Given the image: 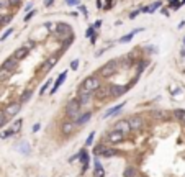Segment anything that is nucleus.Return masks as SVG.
<instances>
[{
    "label": "nucleus",
    "mask_w": 185,
    "mask_h": 177,
    "mask_svg": "<svg viewBox=\"0 0 185 177\" xmlns=\"http://www.w3.org/2000/svg\"><path fill=\"white\" fill-rule=\"evenodd\" d=\"M100 87V80H98V77H87L85 80L82 82V85H80V92H92L94 94L97 89Z\"/></svg>",
    "instance_id": "nucleus-1"
},
{
    "label": "nucleus",
    "mask_w": 185,
    "mask_h": 177,
    "mask_svg": "<svg viewBox=\"0 0 185 177\" xmlns=\"http://www.w3.org/2000/svg\"><path fill=\"white\" fill-rule=\"evenodd\" d=\"M118 71V61L116 59H113V61H108L105 66L100 69V72H102V75H105V77H110V75H113Z\"/></svg>",
    "instance_id": "nucleus-2"
},
{
    "label": "nucleus",
    "mask_w": 185,
    "mask_h": 177,
    "mask_svg": "<svg viewBox=\"0 0 185 177\" xmlns=\"http://www.w3.org/2000/svg\"><path fill=\"white\" fill-rule=\"evenodd\" d=\"M80 107H82V105H80V102H79L77 99H74V100H70L69 103H67V115L69 116H72V118H74V116H77L79 113H80Z\"/></svg>",
    "instance_id": "nucleus-3"
},
{
    "label": "nucleus",
    "mask_w": 185,
    "mask_h": 177,
    "mask_svg": "<svg viewBox=\"0 0 185 177\" xmlns=\"http://www.w3.org/2000/svg\"><path fill=\"white\" fill-rule=\"evenodd\" d=\"M108 141H110L111 144H116V143H121V141L125 140V135L121 131H118V130H113V131L108 133Z\"/></svg>",
    "instance_id": "nucleus-4"
},
{
    "label": "nucleus",
    "mask_w": 185,
    "mask_h": 177,
    "mask_svg": "<svg viewBox=\"0 0 185 177\" xmlns=\"http://www.w3.org/2000/svg\"><path fill=\"white\" fill-rule=\"evenodd\" d=\"M128 125H129V128H131V131H138V130H141L144 125L143 118H139V116H133V118L128 120Z\"/></svg>",
    "instance_id": "nucleus-5"
},
{
    "label": "nucleus",
    "mask_w": 185,
    "mask_h": 177,
    "mask_svg": "<svg viewBox=\"0 0 185 177\" xmlns=\"http://www.w3.org/2000/svg\"><path fill=\"white\" fill-rule=\"evenodd\" d=\"M128 90V87L125 85H110V95L111 97H120Z\"/></svg>",
    "instance_id": "nucleus-6"
},
{
    "label": "nucleus",
    "mask_w": 185,
    "mask_h": 177,
    "mask_svg": "<svg viewBox=\"0 0 185 177\" xmlns=\"http://www.w3.org/2000/svg\"><path fill=\"white\" fill-rule=\"evenodd\" d=\"M94 94H95V97H97L98 100H103L108 94H110V85H108V87L107 85H100L98 89L94 92Z\"/></svg>",
    "instance_id": "nucleus-7"
},
{
    "label": "nucleus",
    "mask_w": 185,
    "mask_h": 177,
    "mask_svg": "<svg viewBox=\"0 0 185 177\" xmlns=\"http://www.w3.org/2000/svg\"><path fill=\"white\" fill-rule=\"evenodd\" d=\"M75 126H77V125H75L74 121H64V123L61 125V133L62 135H70V133L75 130Z\"/></svg>",
    "instance_id": "nucleus-8"
},
{
    "label": "nucleus",
    "mask_w": 185,
    "mask_h": 177,
    "mask_svg": "<svg viewBox=\"0 0 185 177\" xmlns=\"http://www.w3.org/2000/svg\"><path fill=\"white\" fill-rule=\"evenodd\" d=\"M28 51H30V48H28V46H21V48H18V49L15 51L13 58L17 59V61H21V59H25L26 56H28Z\"/></svg>",
    "instance_id": "nucleus-9"
},
{
    "label": "nucleus",
    "mask_w": 185,
    "mask_h": 177,
    "mask_svg": "<svg viewBox=\"0 0 185 177\" xmlns=\"http://www.w3.org/2000/svg\"><path fill=\"white\" fill-rule=\"evenodd\" d=\"M4 111H5V115L7 116H15L18 111H20V103H10Z\"/></svg>",
    "instance_id": "nucleus-10"
},
{
    "label": "nucleus",
    "mask_w": 185,
    "mask_h": 177,
    "mask_svg": "<svg viewBox=\"0 0 185 177\" xmlns=\"http://www.w3.org/2000/svg\"><path fill=\"white\" fill-rule=\"evenodd\" d=\"M115 130L121 131L123 135H128V133L131 131V128H129V125H128V120H123V121H118V123L115 125Z\"/></svg>",
    "instance_id": "nucleus-11"
},
{
    "label": "nucleus",
    "mask_w": 185,
    "mask_h": 177,
    "mask_svg": "<svg viewBox=\"0 0 185 177\" xmlns=\"http://www.w3.org/2000/svg\"><path fill=\"white\" fill-rule=\"evenodd\" d=\"M90 116H92V113L90 111H87V113H82V115H79L77 116V120H75V125L77 126H84V125L90 120Z\"/></svg>",
    "instance_id": "nucleus-12"
},
{
    "label": "nucleus",
    "mask_w": 185,
    "mask_h": 177,
    "mask_svg": "<svg viewBox=\"0 0 185 177\" xmlns=\"http://www.w3.org/2000/svg\"><path fill=\"white\" fill-rule=\"evenodd\" d=\"M17 59L15 58H8L7 61H4V64H2V69H8V71H13L15 67H17Z\"/></svg>",
    "instance_id": "nucleus-13"
},
{
    "label": "nucleus",
    "mask_w": 185,
    "mask_h": 177,
    "mask_svg": "<svg viewBox=\"0 0 185 177\" xmlns=\"http://www.w3.org/2000/svg\"><path fill=\"white\" fill-rule=\"evenodd\" d=\"M80 97H79V102H80V105H85V103H89L92 100V92H80Z\"/></svg>",
    "instance_id": "nucleus-14"
},
{
    "label": "nucleus",
    "mask_w": 185,
    "mask_h": 177,
    "mask_svg": "<svg viewBox=\"0 0 185 177\" xmlns=\"http://www.w3.org/2000/svg\"><path fill=\"white\" fill-rule=\"evenodd\" d=\"M66 75H67V72H62V74L59 75V77H58V80H56V84H54V87H53V89H51V94H53V95H54V92H56V90H58V89H59V87L62 85V82H64V79H66Z\"/></svg>",
    "instance_id": "nucleus-15"
},
{
    "label": "nucleus",
    "mask_w": 185,
    "mask_h": 177,
    "mask_svg": "<svg viewBox=\"0 0 185 177\" xmlns=\"http://www.w3.org/2000/svg\"><path fill=\"white\" fill-rule=\"evenodd\" d=\"M139 31H143V28H136V30H133L131 33H128L126 36L120 38V43H128V41H131V39H133V36H134L136 33H139Z\"/></svg>",
    "instance_id": "nucleus-16"
},
{
    "label": "nucleus",
    "mask_w": 185,
    "mask_h": 177,
    "mask_svg": "<svg viewBox=\"0 0 185 177\" xmlns=\"http://www.w3.org/2000/svg\"><path fill=\"white\" fill-rule=\"evenodd\" d=\"M77 157H80V161H82V164H84V171H85L87 166H89V154H87V151H85V149H82V151L79 152Z\"/></svg>",
    "instance_id": "nucleus-17"
},
{
    "label": "nucleus",
    "mask_w": 185,
    "mask_h": 177,
    "mask_svg": "<svg viewBox=\"0 0 185 177\" xmlns=\"http://www.w3.org/2000/svg\"><path fill=\"white\" fill-rule=\"evenodd\" d=\"M123 107H125V103H120V105H115V107H111L110 110H108V111H107V113H105V115H103V116L107 118V116H111V115H115V113H118V111L121 110V108H123Z\"/></svg>",
    "instance_id": "nucleus-18"
},
{
    "label": "nucleus",
    "mask_w": 185,
    "mask_h": 177,
    "mask_svg": "<svg viewBox=\"0 0 185 177\" xmlns=\"http://www.w3.org/2000/svg\"><path fill=\"white\" fill-rule=\"evenodd\" d=\"M12 74H13V71L2 69V67H0V80H2V82H4V80H8V79L12 77Z\"/></svg>",
    "instance_id": "nucleus-19"
},
{
    "label": "nucleus",
    "mask_w": 185,
    "mask_h": 177,
    "mask_svg": "<svg viewBox=\"0 0 185 177\" xmlns=\"http://www.w3.org/2000/svg\"><path fill=\"white\" fill-rule=\"evenodd\" d=\"M94 166H95V172H94V174H95V177H103V176H105V171H103V167L100 166L98 161H95Z\"/></svg>",
    "instance_id": "nucleus-20"
},
{
    "label": "nucleus",
    "mask_w": 185,
    "mask_h": 177,
    "mask_svg": "<svg viewBox=\"0 0 185 177\" xmlns=\"http://www.w3.org/2000/svg\"><path fill=\"white\" fill-rule=\"evenodd\" d=\"M174 115H175V118H179L182 123L185 125V110H175L174 111Z\"/></svg>",
    "instance_id": "nucleus-21"
},
{
    "label": "nucleus",
    "mask_w": 185,
    "mask_h": 177,
    "mask_svg": "<svg viewBox=\"0 0 185 177\" xmlns=\"http://www.w3.org/2000/svg\"><path fill=\"white\" fill-rule=\"evenodd\" d=\"M102 156H105V157L116 156V151H115V149H108V148H105V149H103V152H102Z\"/></svg>",
    "instance_id": "nucleus-22"
},
{
    "label": "nucleus",
    "mask_w": 185,
    "mask_h": 177,
    "mask_svg": "<svg viewBox=\"0 0 185 177\" xmlns=\"http://www.w3.org/2000/svg\"><path fill=\"white\" fill-rule=\"evenodd\" d=\"M21 125H23V120H17V123H13V126H12L13 133L20 131V130H21Z\"/></svg>",
    "instance_id": "nucleus-23"
},
{
    "label": "nucleus",
    "mask_w": 185,
    "mask_h": 177,
    "mask_svg": "<svg viewBox=\"0 0 185 177\" xmlns=\"http://www.w3.org/2000/svg\"><path fill=\"white\" fill-rule=\"evenodd\" d=\"M125 177H136V169L128 167L126 171H125Z\"/></svg>",
    "instance_id": "nucleus-24"
},
{
    "label": "nucleus",
    "mask_w": 185,
    "mask_h": 177,
    "mask_svg": "<svg viewBox=\"0 0 185 177\" xmlns=\"http://www.w3.org/2000/svg\"><path fill=\"white\" fill-rule=\"evenodd\" d=\"M20 151L23 152V154L30 152V144H28V143H21V144H20Z\"/></svg>",
    "instance_id": "nucleus-25"
},
{
    "label": "nucleus",
    "mask_w": 185,
    "mask_h": 177,
    "mask_svg": "<svg viewBox=\"0 0 185 177\" xmlns=\"http://www.w3.org/2000/svg\"><path fill=\"white\" fill-rule=\"evenodd\" d=\"M12 135H13V130L10 128V130H7V131L2 133V135H0V138H2V140H7V138H10Z\"/></svg>",
    "instance_id": "nucleus-26"
},
{
    "label": "nucleus",
    "mask_w": 185,
    "mask_h": 177,
    "mask_svg": "<svg viewBox=\"0 0 185 177\" xmlns=\"http://www.w3.org/2000/svg\"><path fill=\"white\" fill-rule=\"evenodd\" d=\"M12 33H13V28H8V30H7V31H5L4 35H2V38H0V39H2V41H5V39H7V38H8Z\"/></svg>",
    "instance_id": "nucleus-27"
},
{
    "label": "nucleus",
    "mask_w": 185,
    "mask_h": 177,
    "mask_svg": "<svg viewBox=\"0 0 185 177\" xmlns=\"http://www.w3.org/2000/svg\"><path fill=\"white\" fill-rule=\"evenodd\" d=\"M5 118H7V115H5V111L4 110H0V128L5 125Z\"/></svg>",
    "instance_id": "nucleus-28"
},
{
    "label": "nucleus",
    "mask_w": 185,
    "mask_h": 177,
    "mask_svg": "<svg viewBox=\"0 0 185 177\" xmlns=\"http://www.w3.org/2000/svg\"><path fill=\"white\" fill-rule=\"evenodd\" d=\"M94 138H95V133L92 131L90 135H89V138H87V141H85V144H87V146H90V144L94 143Z\"/></svg>",
    "instance_id": "nucleus-29"
},
{
    "label": "nucleus",
    "mask_w": 185,
    "mask_h": 177,
    "mask_svg": "<svg viewBox=\"0 0 185 177\" xmlns=\"http://www.w3.org/2000/svg\"><path fill=\"white\" fill-rule=\"evenodd\" d=\"M51 82H53V80H48V82H44V85H43V87H41V90H39V94H41V95H43V94H44V92H46V90H48V87H49V85H51Z\"/></svg>",
    "instance_id": "nucleus-30"
},
{
    "label": "nucleus",
    "mask_w": 185,
    "mask_h": 177,
    "mask_svg": "<svg viewBox=\"0 0 185 177\" xmlns=\"http://www.w3.org/2000/svg\"><path fill=\"white\" fill-rule=\"evenodd\" d=\"M103 149H105V146H103V144H100V146H97V148H95V154H97V156H98V154H102L103 152Z\"/></svg>",
    "instance_id": "nucleus-31"
},
{
    "label": "nucleus",
    "mask_w": 185,
    "mask_h": 177,
    "mask_svg": "<svg viewBox=\"0 0 185 177\" xmlns=\"http://www.w3.org/2000/svg\"><path fill=\"white\" fill-rule=\"evenodd\" d=\"M157 7H160V2H156V4H152L151 7H148V10H149V12H154V10H156Z\"/></svg>",
    "instance_id": "nucleus-32"
},
{
    "label": "nucleus",
    "mask_w": 185,
    "mask_h": 177,
    "mask_svg": "<svg viewBox=\"0 0 185 177\" xmlns=\"http://www.w3.org/2000/svg\"><path fill=\"white\" fill-rule=\"evenodd\" d=\"M30 97H31V92H25V94H23V97H21V102H26V100H30Z\"/></svg>",
    "instance_id": "nucleus-33"
},
{
    "label": "nucleus",
    "mask_w": 185,
    "mask_h": 177,
    "mask_svg": "<svg viewBox=\"0 0 185 177\" xmlns=\"http://www.w3.org/2000/svg\"><path fill=\"white\" fill-rule=\"evenodd\" d=\"M169 2H170V5L174 4V8H179V7L182 5V4H179V0H169Z\"/></svg>",
    "instance_id": "nucleus-34"
},
{
    "label": "nucleus",
    "mask_w": 185,
    "mask_h": 177,
    "mask_svg": "<svg viewBox=\"0 0 185 177\" xmlns=\"http://www.w3.org/2000/svg\"><path fill=\"white\" fill-rule=\"evenodd\" d=\"M77 66H79V61H77V59H74V61L70 62V69H77Z\"/></svg>",
    "instance_id": "nucleus-35"
},
{
    "label": "nucleus",
    "mask_w": 185,
    "mask_h": 177,
    "mask_svg": "<svg viewBox=\"0 0 185 177\" xmlns=\"http://www.w3.org/2000/svg\"><path fill=\"white\" fill-rule=\"evenodd\" d=\"M33 15H34V12H33V10H31V12H30V13H26V17H25V21L31 20V18H33Z\"/></svg>",
    "instance_id": "nucleus-36"
},
{
    "label": "nucleus",
    "mask_w": 185,
    "mask_h": 177,
    "mask_svg": "<svg viewBox=\"0 0 185 177\" xmlns=\"http://www.w3.org/2000/svg\"><path fill=\"white\" fill-rule=\"evenodd\" d=\"M92 33H94V26H89V28H87V36H89V38H90L92 36Z\"/></svg>",
    "instance_id": "nucleus-37"
},
{
    "label": "nucleus",
    "mask_w": 185,
    "mask_h": 177,
    "mask_svg": "<svg viewBox=\"0 0 185 177\" xmlns=\"http://www.w3.org/2000/svg\"><path fill=\"white\" fill-rule=\"evenodd\" d=\"M67 5H77L79 4V0H66Z\"/></svg>",
    "instance_id": "nucleus-38"
},
{
    "label": "nucleus",
    "mask_w": 185,
    "mask_h": 177,
    "mask_svg": "<svg viewBox=\"0 0 185 177\" xmlns=\"http://www.w3.org/2000/svg\"><path fill=\"white\" fill-rule=\"evenodd\" d=\"M20 0H8V5H17Z\"/></svg>",
    "instance_id": "nucleus-39"
},
{
    "label": "nucleus",
    "mask_w": 185,
    "mask_h": 177,
    "mask_svg": "<svg viewBox=\"0 0 185 177\" xmlns=\"http://www.w3.org/2000/svg\"><path fill=\"white\" fill-rule=\"evenodd\" d=\"M138 13H139V12H138V10H136V12H133L131 15H129V18H131V20H133V18H136V15H138Z\"/></svg>",
    "instance_id": "nucleus-40"
},
{
    "label": "nucleus",
    "mask_w": 185,
    "mask_h": 177,
    "mask_svg": "<svg viewBox=\"0 0 185 177\" xmlns=\"http://www.w3.org/2000/svg\"><path fill=\"white\" fill-rule=\"evenodd\" d=\"M53 2H54V0H46V7H51V5H53Z\"/></svg>",
    "instance_id": "nucleus-41"
},
{
    "label": "nucleus",
    "mask_w": 185,
    "mask_h": 177,
    "mask_svg": "<svg viewBox=\"0 0 185 177\" xmlns=\"http://www.w3.org/2000/svg\"><path fill=\"white\" fill-rule=\"evenodd\" d=\"M38 130H39V125L36 123V125H34V126H33V131H38Z\"/></svg>",
    "instance_id": "nucleus-42"
},
{
    "label": "nucleus",
    "mask_w": 185,
    "mask_h": 177,
    "mask_svg": "<svg viewBox=\"0 0 185 177\" xmlns=\"http://www.w3.org/2000/svg\"><path fill=\"white\" fill-rule=\"evenodd\" d=\"M180 54H182V56H185V48H182V51H180Z\"/></svg>",
    "instance_id": "nucleus-43"
},
{
    "label": "nucleus",
    "mask_w": 185,
    "mask_h": 177,
    "mask_svg": "<svg viewBox=\"0 0 185 177\" xmlns=\"http://www.w3.org/2000/svg\"><path fill=\"white\" fill-rule=\"evenodd\" d=\"M184 44H185V38H184Z\"/></svg>",
    "instance_id": "nucleus-44"
}]
</instances>
